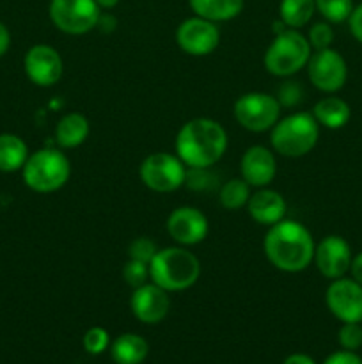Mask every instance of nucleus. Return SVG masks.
<instances>
[{
  "mask_svg": "<svg viewBox=\"0 0 362 364\" xmlns=\"http://www.w3.org/2000/svg\"><path fill=\"white\" fill-rule=\"evenodd\" d=\"M314 238L298 220L283 219L268 228L263 240L266 259L280 272H304L314 259Z\"/></svg>",
  "mask_w": 362,
  "mask_h": 364,
  "instance_id": "obj_1",
  "label": "nucleus"
},
{
  "mask_svg": "<svg viewBox=\"0 0 362 364\" xmlns=\"http://www.w3.org/2000/svg\"><path fill=\"white\" fill-rule=\"evenodd\" d=\"M227 144V132L219 121L195 117L177 132L176 155L190 169H208L226 155Z\"/></svg>",
  "mask_w": 362,
  "mask_h": 364,
  "instance_id": "obj_2",
  "label": "nucleus"
},
{
  "mask_svg": "<svg viewBox=\"0 0 362 364\" xmlns=\"http://www.w3.org/2000/svg\"><path fill=\"white\" fill-rule=\"evenodd\" d=\"M149 277L165 291H185L201 277V262L183 245L158 249L149 262Z\"/></svg>",
  "mask_w": 362,
  "mask_h": 364,
  "instance_id": "obj_3",
  "label": "nucleus"
},
{
  "mask_svg": "<svg viewBox=\"0 0 362 364\" xmlns=\"http://www.w3.org/2000/svg\"><path fill=\"white\" fill-rule=\"evenodd\" d=\"M319 139V124L309 112H295L283 117L270 130L273 151L287 159H300L311 153Z\"/></svg>",
  "mask_w": 362,
  "mask_h": 364,
  "instance_id": "obj_4",
  "label": "nucleus"
},
{
  "mask_svg": "<svg viewBox=\"0 0 362 364\" xmlns=\"http://www.w3.org/2000/svg\"><path fill=\"white\" fill-rule=\"evenodd\" d=\"M311 55L312 48L309 45L307 36L298 32L297 28H284L277 32L273 41L266 48L263 63L270 75L287 78L304 70Z\"/></svg>",
  "mask_w": 362,
  "mask_h": 364,
  "instance_id": "obj_5",
  "label": "nucleus"
},
{
  "mask_svg": "<svg viewBox=\"0 0 362 364\" xmlns=\"http://www.w3.org/2000/svg\"><path fill=\"white\" fill-rule=\"evenodd\" d=\"M25 185L38 194H52L71 176V162L60 149L45 148L31 153L21 169Z\"/></svg>",
  "mask_w": 362,
  "mask_h": 364,
  "instance_id": "obj_6",
  "label": "nucleus"
},
{
  "mask_svg": "<svg viewBox=\"0 0 362 364\" xmlns=\"http://www.w3.org/2000/svg\"><path fill=\"white\" fill-rule=\"evenodd\" d=\"M187 166L172 153H153L142 160L138 167V176L142 183L153 192L167 194L181 188L187 181Z\"/></svg>",
  "mask_w": 362,
  "mask_h": 364,
  "instance_id": "obj_7",
  "label": "nucleus"
},
{
  "mask_svg": "<svg viewBox=\"0 0 362 364\" xmlns=\"http://www.w3.org/2000/svg\"><path fill=\"white\" fill-rule=\"evenodd\" d=\"M280 103L275 96L266 92H245L234 102L233 114L241 128L254 134H263L275 127L280 119Z\"/></svg>",
  "mask_w": 362,
  "mask_h": 364,
  "instance_id": "obj_8",
  "label": "nucleus"
},
{
  "mask_svg": "<svg viewBox=\"0 0 362 364\" xmlns=\"http://www.w3.org/2000/svg\"><path fill=\"white\" fill-rule=\"evenodd\" d=\"M48 16L64 34L82 36L98 27L102 7L96 0H50Z\"/></svg>",
  "mask_w": 362,
  "mask_h": 364,
  "instance_id": "obj_9",
  "label": "nucleus"
},
{
  "mask_svg": "<svg viewBox=\"0 0 362 364\" xmlns=\"http://www.w3.org/2000/svg\"><path fill=\"white\" fill-rule=\"evenodd\" d=\"M307 75L311 84L318 91L334 95L344 87L348 78V66L344 57L337 50H316L307 63Z\"/></svg>",
  "mask_w": 362,
  "mask_h": 364,
  "instance_id": "obj_10",
  "label": "nucleus"
},
{
  "mask_svg": "<svg viewBox=\"0 0 362 364\" xmlns=\"http://www.w3.org/2000/svg\"><path fill=\"white\" fill-rule=\"evenodd\" d=\"M176 43L187 55H209L220 45V28L215 21H209L206 18H187L177 25Z\"/></svg>",
  "mask_w": 362,
  "mask_h": 364,
  "instance_id": "obj_11",
  "label": "nucleus"
},
{
  "mask_svg": "<svg viewBox=\"0 0 362 364\" xmlns=\"http://www.w3.org/2000/svg\"><path fill=\"white\" fill-rule=\"evenodd\" d=\"M325 302L329 311L343 323L362 322V284L353 277L334 279L325 291Z\"/></svg>",
  "mask_w": 362,
  "mask_h": 364,
  "instance_id": "obj_12",
  "label": "nucleus"
},
{
  "mask_svg": "<svg viewBox=\"0 0 362 364\" xmlns=\"http://www.w3.org/2000/svg\"><path fill=\"white\" fill-rule=\"evenodd\" d=\"M167 233L177 245L190 247L197 245L208 237V217L195 206H180L174 208L167 217Z\"/></svg>",
  "mask_w": 362,
  "mask_h": 364,
  "instance_id": "obj_13",
  "label": "nucleus"
},
{
  "mask_svg": "<svg viewBox=\"0 0 362 364\" xmlns=\"http://www.w3.org/2000/svg\"><path fill=\"white\" fill-rule=\"evenodd\" d=\"M25 73L32 84L52 87L62 78L64 63L60 53L50 45H34L23 59Z\"/></svg>",
  "mask_w": 362,
  "mask_h": 364,
  "instance_id": "obj_14",
  "label": "nucleus"
},
{
  "mask_svg": "<svg viewBox=\"0 0 362 364\" xmlns=\"http://www.w3.org/2000/svg\"><path fill=\"white\" fill-rule=\"evenodd\" d=\"M351 247L339 235H329L314 249L316 269L327 279L334 281L346 276L351 267Z\"/></svg>",
  "mask_w": 362,
  "mask_h": 364,
  "instance_id": "obj_15",
  "label": "nucleus"
},
{
  "mask_svg": "<svg viewBox=\"0 0 362 364\" xmlns=\"http://www.w3.org/2000/svg\"><path fill=\"white\" fill-rule=\"evenodd\" d=\"M130 308L138 322L146 323V326H155V323H160L169 315V291L160 288L153 281L138 288H133V294H131L130 299Z\"/></svg>",
  "mask_w": 362,
  "mask_h": 364,
  "instance_id": "obj_16",
  "label": "nucleus"
},
{
  "mask_svg": "<svg viewBox=\"0 0 362 364\" xmlns=\"http://www.w3.org/2000/svg\"><path fill=\"white\" fill-rule=\"evenodd\" d=\"M240 173L251 187H268L277 174L275 155L265 146H251L241 156Z\"/></svg>",
  "mask_w": 362,
  "mask_h": 364,
  "instance_id": "obj_17",
  "label": "nucleus"
},
{
  "mask_svg": "<svg viewBox=\"0 0 362 364\" xmlns=\"http://www.w3.org/2000/svg\"><path fill=\"white\" fill-rule=\"evenodd\" d=\"M286 210L287 205L283 194L266 187L254 192L247 203V212L252 220L268 228L283 220L286 217Z\"/></svg>",
  "mask_w": 362,
  "mask_h": 364,
  "instance_id": "obj_18",
  "label": "nucleus"
},
{
  "mask_svg": "<svg viewBox=\"0 0 362 364\" xmlns=\"http://www.w3.org/2000/svg\"><path fill=\"white\" fill-rule=\"evenodd\" d=\"M312 116L318 121L319 127L329 128V130H339V128L346 127L350 121L351 109L339 96H325L312 107Z\"/></svg>",
  "mask_w": 362,
  "mask_h": 364,
  "instance_id": "obj_19",
  "label": "nucleus"
},
{
  "mask_svg": "<svg viewBox=\"0 0 362 364\" xmlns=\"http://www.w3.org/2000/svg\"><path fill=\"white\" fill-rule=\"evenodd\" d=\"M91 134V124L87 117L80 112H70L55 127V141L60 148L73 149L84 144Z\"/></svg>",
  "mask_w": 362,
  "mask_h": 364,
  "instance_id": "obj_20",
  "label": "nucleus"
},
{
  "mask_svg": "<svg viewBox=\"0 0 362 364\" xmlns=\"http://www.w3.org/2000/svg\"><path fill=\"white\" fill-rule=\"evenodd\" d=\"M148 354V341L133 333L121 334L110 343V355L117 364H142Z\"/></svg>",
  "mask_w": 362,
  "mask_h": 364,
  "instance_id": "obj_21",
  "label": "nucleus"
},
{
  "mask_svg": "<svg viewBox=\"0 0 362 364\" xmlns=\"http://www.w3.org/2000/svg\"><path fill=\"white\" fill-rule=\"evenodd\" d=\"M188 4L195 16L220 23L234 20L243 11L245 0H188Z\"/></svg>",
  "mask_w": 362,
  "mask_h": 364,
  "instance_id": "obj_22",
  "label": "nucleus"
},
{
  "mask_svg": "<svg viewBox=\"0 0 362 364\" xmlns=\"http://www.w3.org/2000/svg\"><path fill=\"white\" fill-rule=\"evenodd\" d=\"M28 155V146L23 139L14 134H0V173L21 171Z\"/></svg>",
  "mask_w": 362,
  "mask_h": 364,
  "instance_id": "obj_23",
  "label": "nucleus"
},
{
  "mask_svg": "<svg viewBox=\"0 0 362 364\" xmlns=\"http://www.w3.org/2000/svg\"><path fill=\"white\" fill-rule=\"evenodd\" d=\"M316 13L314 0H280L279 20L287 28H302L312 20Z\"/></svg>",
  "mask_w": 362,
  "mask_h": 364,
  "instance_id": "obj_24",
  "label": "nucleus"
},
{
  "mask_svg": "<svg viewBox=\"0 0 362 364\" xmlns=\"http://www.w3.org/2000/svg\"><path fill=\"white\" fill-rule=\"evenodd\" d=\"M251 185L243 180V178H231L222 185L219 194L220 205L229 212L240 210L247 206L248 199H251Z\"/></svg>",
  "mask_w": 362,
  "mask_h": 364,
  "instance_id": "obj_25",
  "label": "nucleus"
},
{
  "mask_svg": "<svg viewBox=\"0 0 362 364\" xmlns=\"http://www.w3.org/2000/svg\"><path fill=\"white\" fill-rule=\"evenodd\" d=\"M316 11L329 23H343L348 21L353 11V0H314Z\"/></svg>",
  "mask_w": 362,
  "mask_h": 364,
  "instance_id": "obj_26",
  "label": "nucleus"
},
{
  "mask_svg": "<svg viewBox=\"0 0 362 364\" xmlns=\"http://www.w3.org/2000/svg\"><path fill=\"white\" fill-rule=\"evenodd\" d=\"M309 45H311V48L314 50H325V48H330V45H332L334 41V28L332 25L329 23V21H318V23L311 25V28H309Z\"/></svg>",
  "mask_w": 362,
  "mask_h": 364,
  "instance_id": "obj_27",
  "label": "nucleus"
},
{
  "mask_svg": "<svg viewBox=\"0 0 362 364\" xmlns=\"http://www.w3.org/2000/svg\"><path fill=\"white\" fill-rule=\"evenodd\" d=\"M82 343H84L85 352H89L91 355H99L110 347V336L103 327H91L84 334Z\"/></svg>",
  "mask_w": 362,
  "mask_h": 364,
  "instance_id": "obj_28",
  "label": "nucleus"
},
{
  "mask_svg": "<svg viewBox=\"0 0 362 364\" xmlns=\"http://www.w3.org/2000/svg\"><path fill=\"white\" fill-rule=\"evenodd\" d=\"M123 277L131 288H138L151 281L149 277V263L138 262V259H128L123 267Z\"/></svg>",
  "mask_w": 362,
  "mask_h": 364,
  "instance_id": "obj_29",
  "label": "nucleus"
},
{
  "mask_svg": "<svg viewBox=\"0 0 362 364\" xmlns=\"http://www.w3.org/2000/svg\"><path fill=\"white\" fill-rule=\"evenodd\" d=\"M337 340L343 350H358L362 347V326L361 322H346L341 326Z\"/></svg>",
  "mask_w": 362,
  "mask_h": 364,
  "instance_id": "obj_30",
  "label": "nucleus"
},
{
  "mask_svg": "<svg viewBox=\"0 0 362 364\" xmlns=\"http://www.w3.org/2000/svg\"><path fill=\"white\" fill-rule=\"evenodd\" d=\"M158 247H156L155 242L148 237H138L128 247V256L130 259H138V262L149 263L153 259V256L156 255Z\"/></svg>",
  "mask_w": 362,
  "mask_h": 364,
  "instance_id": "obj_31",
  "label": "nucleus"
},
{
  "mask_svg": "<svg viewBox=\"0 0 362 364\" xmlns=\"http://www.w3.org/2000/svg\"><path fill=\"white\" fill-rule=\"evenodd\" d=\"M279 103L280 105H297L302 100V89L298 84H293V82H287L283 87L279 89Z\"/></svg>",
  "mask_w": 362,
  "mask_h": 364,
  "instance_id": "obj_32",
  "label": "nucleus"
},
{
  "mask_svg": "<svg viewBox=\"0 0 362 364\" xmlns=\"http://www.w3.org/2000/svg\"><path fill=\"white\" fill-rule=\"evenodd\" d=\"M323 364H362V359L351 350H339L330 354Z\"/></svg>",
  "mask_w": 362,
  "mask_h": 364,
  "instance_id": "obj_33",
  "label": "nucleus"
},
{
  "mask_svg": "<svg viewBox=\"0 0 362 364\" xmlns=\"http://www.w3.org/2000/svg\"><path fill=\"white\" fill-rule=\"evenodd\" d=\"M348 25H350L351 36L362 45V2L357 7H353L350 18H348Z\"/></svg>",
  "mask_w": 362,
  "mask_h": 364,
  "instance_id": "obj_34",
  "label": "nucleus"
},
{
  "mask_svg": "<svg viewBox=\"0 0 362 364\" xmlns=\"http://www.w3.org/2000/svg\"><path fill=\"white\" fill-rule=\"evenodd\" d=\"M9 46H11V32L9 28L0 21V57L6 55Z\"/></svg>",
  "mask_w": 362,
  "mask_h": 364,
  "instance_id": "obj_35",
  "label": "nucleus"
},
{
  "mask_svg": "<svg viewBox=\"0 0 362 364\" xmlns=\"http://www.w3.org/2000/svg\"><path fill=\"white\" fill-rule=\"evenodd\" d=\"M350 272H351V277H353L358 284H362V252H358L357 256H353Z\"/></svg>",
  "mask_w": 362,
  "mask_h": 364,
  "instance_id": "obj_36",
  "label": "nucleus"
},
{
  "mask_svg": "<svg viewBox=\"0 0 362 364\" xmlns=\"http://www.w3.org/2000/svg\"><path fill=\"white\" fill-rule=\"evenodd\" d=\"M284 364H316V363H314V359L309 358V355H305V354H291V355H287Z\"/></svg>",
  "mask_w": 362,
  "mask_h": 364,
  "instance_id": "obj_37",
  "label": "nucleus"
},
{
  "mask_svg": "<svg viewBox=\"0 0 362 364\" xmlns=\"http://www.w3.org/2000/svg\"><path fill=\"white\" fill-rule=\"evenodd\" d=\"M119 2L121 0H96V4H98L102 9H112V7H116Z\"/></svg>",
  "mask_w": 362,
  "mask_h": 364,
  "instance_id": "obj_38",
  "label": "nucleus"
},
{
  "mask_svg": "<svg viewBox=\"0 0 362 364\" xmlns=\"http://www.w3.org/2000/svg\"><path fill=\"white\" fill-rule=\"evenodd\" d=\"M361 323H362V322H361Z\"/></svg>",
  "mask_w": 362,
  "mask_h": 364,
  "instance_id": "obj_39",
  "label": "nucleus"
}]
</instances>
